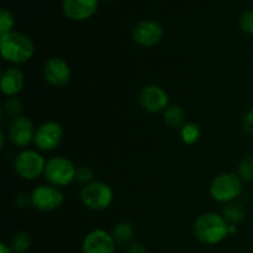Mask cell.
<instances>
[{
  "mask_svg": "<svg viewBox=\"0 0 253 253\" xmlns=\"http://www.w3.org/2000/svg\"><path fill=\"white\" fill-rule=\"evenodd\" d=\"M138 101L145 111L157 114L162 113L169 106V95L162 86L150 84L141 89Z\"/></svg>",
  "mask_w": 253,
  "mask_h": 253,
  "instance_id": "9",
  "label": "cell"
},
{
  "mask_svg": "<svg viewBox=\"0 0 253 253\" xmlns=\"http://www.w3.org/2000/svg\"><path fill=\"white\" fill-rule=\"evenodd\" d=\"M10 249L14 253H26L31 247V236L25 231H20L10 241Z\"/></svg>",
  "mask_w": 253,
  "mask_h": 253,
  "instance_id": "20",
  "label": "cell"
},
{
  "mask_svg": "<svg viewBox=\"0 0 253 253\" xmlns=\"http://www.w3.org/2000/svg\"><path fill=\"white\" fill-rule=\"evenodd\" d=\"M2 109H4V113L6 114V116H9V118H11L12 120H14V119L22 116L25 106L17 96H7V99L4 103V108Z\"/></svg>",
  "mask_w": 253,
  "mask_h": 253,
  "instance_id": "21",
  "label": "cell"
},
{
  "mask_svg": "<svg viewBox=\"0 0 253 253\" xmlns=\"http://www.w3.org/2000/svg\"><path fill=\"white\" fill-rule=\"evenodd\" d=\"M239 177L242 182H253V157L249 156L241 160L239 165Z\"/></svg>",
  "mask_w": 253,
  "mask_h": 253,
  "instance_id": "23",
  "label": "cell"
},
{
  "mask_svg": "<svg viewBox=\"0 0 253 253\" xmlns=\"http://www.w3.org/2000/svg\"><path fill=\"white\" fill-rule=\"evenodd\" d=\"M242 128L245 133L249 136H253V109H250L242 119Z\"/></svg>",
  "mask_w": 253,
  "mask_h": 253,
  "instance_id": "26",
  "label": "cell"
},
{
  "mask_svg": "<svg viewBox=\"0 0 253 253\" xmlns=\"http://www.w3.org/2000/svg\"><path fill=\"white\" fill-rule=\"evenodd\" d=\"M76 170L77 167L72 161L63 156H56L47 161L43 175L47 183L61 188L76 180Z\"/></svg>",
  "mask_w": 253,
  "mask_h": 253,
  "instance_id": "4",
  "label": "cell"
},
{
  "mask_svg": "<svg viewBox=\"0 0 253 253\" xmlns=\"http://www.w3.org/2000/svg\"><path fill=\"white\" fill-rule=\"evenodd\" d=\"M163 34V27L156 20H142L138 22L132 31L133 41L141 47H150L156 46L158 42L162 40Z\"/></svg>",
  "mask_w": 253,
  "mask_h": 253,
  "instance_id": "11",
  "label": "cell"
},
{
  "mask_svg": "<svg viewBox=\"0 0 253 253\" xmlns=\"http://www.w3.org/2000/svg\"><path fill=\"white\" fill-rule=\"evenodd\" d=\"M111 235H113L116 245L124 246V245H127L132 241L133 236H135V231H133V227L130 222L123 221L119 222V224L114 227V231Z\"/></svg>",
  "mask_w": 253,
  "mask_h": 253,
  "instance_id": "18",
  "label": "cell"
},
{
  "mask_svg": "<svg viewBox=\"0 0 253 253\" xmlns=\"http://www.w3.org/2000/svg\"><path fill=\"white\" fill-rule=\"evenodd\" d=\"M35 132L36 130H35L32 121L22 115L11 120L9 128H7V138L16 147L24 148L34 141Z\"/></svg>",
  "mask_w": 253,
  "mask_h": 253,
  "instance_id": "12",
  "label": "cell"
},
{
  "mask_svg": "<svg viewBox=\"0 0 253 253\" xmlns=\"http://www.w3.org/2000/svg\"><path fill=\"white\" fill-rule=\"evenodd\" d=\"M14 26L15 19L11 11L7 10L6 7H2L0 10V37L14 31Z\"/></svg>",
  "mask_w": 253,
  "mask_h": 253,
  "instance_id": "22",
  "label": "cell"
},
{
  "mask_svg": "<svg viewBox=\"0 0 253 253\" xmlns=\"http://www.w3.org/2000/svg\"><path fill=\"white\" fill-rule=\"evenodd\" d=\"M179 131L180 137L185 145H194L202 135V128L195 123H185V125Z\"/></svg>",
  "mask_w": 253,
  "mask_h": 253,
  "instance_id": "19",
  "label": "cell"
},
{
  "mask_svg": "<svg viewBox=\"0 0 253 253\" xmlns=\"http://www.w3.org/2000/svg\"><path fill=\"white\" fill-rule=\"evenodd\" d=\"M237 232L236 225H229V235H234Z\"/></svg>",
  "mask_w": 253,
  "mask_h": 253,
  "instance_id": "29",
  "label": "cell"
},
{
  "mask_svg": "<svg viewBox=\"0 0 253 253\" xmlns=\"http://www.w3.org/2000/svg\"><path fill=\"white\" fill-rule=\"evenodd\" d=\"M126 253H147V250L142 242H133L128 246Z\"/></svg>",
  "mask_w": 253,
  "mask_h": 253,
  "instance_id": "27",
  "label": "cell"
},
{
  "mask_svg": "<svg viewBox=\"0 0 253 253\" xmlns=\"http://www.w3.org/2000/svg\"><path fill=\"white\" fill-rule=\"evenodd\" d=\"M72 71L69 64L59 57H51L43 64V78L54 88H62L71 81Z\"/></svg>",
  "mask_w": 253,
  "mask_h": 253,
  "instance_id": "10",
  "label": "cell"
},
{
  "mask_svg": "<svg viewBox=\"0 0 253 253\" xmlns=\"http://www.w3.org/2000/svg\"><path fill=\"white\" fill-rule=\"evenodd\" d=\"M193 231L202 244L217 245L229 236V222L222 215L209 211L195 220Z\"/></svg>",
  "mask_w": 253,
  "mask_h": 253,
  "instance_id": "1",
  "label": "cell"
},
{
  "mask_svg": "<svg viewBox=\"0 0 253 253\" xmlns=\"http://www.w3.org/2000/svg\"><path fill=\"white\" fill-rule=\"evenodd\" d=\"M163 120L168 127L180 130L185 125V114L180 106L169 105L163 111Z\"/></svg>",
  "mask_w": 253,
  "mask_h": 253,
  "instance_id": "17",
  "label": "cell"
},
{
  "mask_svg": "<svg viewBox=\"0 0 253 253\" xmlns=\"http://www.w3.org/2000/svg\"><path fill=\"white\" fill-rule=\"evenodd\" d=\"M63 127L57 121H46L36 128L34 143L37 150L48 152L58 147L63 140Z\"/></svg>",
  "mask_w": 253,
  "mask_h": 253,
  "instance_id": "8",
  "label": "cell"
},
{
  "mask_svg": "<svg viewBox=\"0 0 253 253\" xmlns=\"http://www.w3.org/2000/svg\"><path fill=\"white\" fill-rule=\"evenodd\" d=\"M0 140H1V148L4 147V145H5V135L4 133H1V136H0Z\"/></svg>",
  "mask_w": 253,
  "mask_h": 253,
  "instance_id": "30",
  "label": "cell"
},
{
  "mask_svg": "<svg viewBox=\"0 0 253 253\" xmlns=\"http://www.w3.org/2000/svg\"><path fill=\"white\" fill-rule=\"evenodd\" d=\"M240 27L245 34L253 35V10L245 12L240 19Z\"/></svg>",
  "mask_w": 253,
  "mask_h": 253,
  "instance_id": "25",
  "label": "cell"
},
{
  "mask_svg": "<svg viewBox=\"0 0 253 253\" xmlns=\"http://www.w3.org/2000/svg\"><path fill=\"white\" fill-rule=\"evenodd\" d=\"M47 161L35 150H24L16 156L14 168L16 174L25 180H35L44 173Z\"/></svg>",
  "mask_w": 253,
  "mask_h": 253,
  "instance_id": "6",
  "label": "cell"
},
{
  "mask_svg": "<svg viewBox=\"0 0 253 253\" xmlns=\"http://www.w3.org/2000/svg\"><path fill=\"white\" fill-rule=\"evenodd\" d=\"M246 214V207H245L244 203L239 202V200L227 203L226 207L224 208V211H222V216L229 222V225H236L244 221Z\"/></svg>",
  "mask_w": 253,
  "mask_h": 253,
  "instance_id": "16",
  "label": "cell"
},
{
  "mask_svg": "<svg viewBox=\"0 0 253 253\" xmlns=\"http://www.w3.org/2000/svg\"><path fill=\"white\" fill-rule=\"evenodd\" d=\"M63 200L62 190L49 183L37 185L31 193V205L40 211H53L63 204Z\"/></svg>",
  "mask_w": 253,
  "mask_h": 253,
  "instance_id": "7",
  "label": "cell"
},
{
  "mask_svg": "<svg viewBox=\"0 0 253 253\" xmlns=\"http://www.w3.org/2000/svg\"><path fill=\"white\" fill-rule=\"evenodd\" d=\"M114 199V192L109 184L104 182H94L84 185L81 190V200L88 209L101 211L108 209Z\"/></svg>",
  "mask_w": 253,
  "mask_h": 253,
  "instance_id": "5",
  "label": "cell"
},
{
  "mask_svg": "<svg viewBox=\"0 0 253 253\" xmlns=\"http://www.w3.org/2000/svg\"><path fill=\"white\" fill-rule=\"evenodd\" d=\"M0 253H14V252H12V250L10 249L9 245L1 244L0 245Z\"/></svg>",
  "mask_w": 253,
  "mask_h": 253,
  "instance_id": "28",
  "label": "cell"
},
{
  "mask_svg": "<svg viewBox=\"0 0 253 253\" xmlns=\"http://www.w3.org/2000/svg\"><path fill=\"white\" fill-rule=\"evenodd\" d=\"M244 190L242 179L236 173H221L212 179L209 192L214 200L219 203H231L237 200Z\"/></svg>",
  "mask_w": 253,
  "mask_h": 253,
  "instance_id": "3",
  "label": "cell"
},
{
  "mask_svg": "<svg viewBox=\"0 0 253 253\" xmlns=\"http://www.w3.org/2000/svg\"><path fill=\"white\" fill-rule=\"evenodd\" d=\"M99 6V0H63L62 10L67 19L84 21L93 16Z\"/></svg>",
  "mask_w": 253,
  "mask_h": 253,
  "instance_id": "14",
  "label": "cell"
},
{
  "mask_svg": "<svg viewBox=\"0 0 253 253\" xmlns=\"http://www.w3.org/2000/svg\"><path fill=\"white\" fill-rule=\"evenodd\" d=\"M116 242L113 235L105 230H93L89 232L82 244L83 253H115Z\"/></svg>",
  "mask_w": 253,
  "mask_h": 253,
  "instance_id": "13",
  "label": "cell"
},
{
  "mask_svg": "<svg viewBox=\"0 0 253 253\" xmlns=\"http://www.w3.org/2000/svg\"><path fill=\"white\" fill-rule=\"evenodd\" d=\"M1 91L6 96H16L25 84L24 73L17 67H9L1 74Z\"/></svg>",
  "mask_w": 253,
  "mask_h": 253,
  "instance_id": "15",
  "label": "cell"
},
{
  "mask_svg": "<svg viewBox=\"0 0 253 253\" xmlns=\"http://www.w3.org/2000/svg\"><path fill=\"white\" fill-rule=\"evenodd\" d=\"M0 49L5 62L11 64H24L34 56L35 44L25 34L12 31L0 37Z\"/></svg>",
  "mask_w": 253,
  "mask_h": 253,
  "instance_id": "2",
  "label": "cell"
},
{
  "mask_svg": "<svg viewBox=\"0 0 253 253\" xmlns=\"http://www.w3.org/2000/svg\"><path fill=\"white\" fill-rule=\"evenodd\" d=\"M94 172L90 167L88 166H81L77 168L76 170V182L81 183V184H89V183L94 182Z\"/></svg>",
  "mask_w": 253,
  "mask_h": 253,
  "instance_id": "24",
  "label": "cell"
},
{
  "mask_svg": "<svg viewBox=\"0 0 253 253\" xmlns=\"http://www.w3.org/2000/svg\"><path fill=\"white\" fill-rule=\"evenodd\" d=\"M101 1H106V2H108V1H114V0H101Z\"/></svg>",
  "mask_w": 253,
  "mask_h": 253,
  "instance_id": "31",
  "label": "cell"
}]
</instances>
